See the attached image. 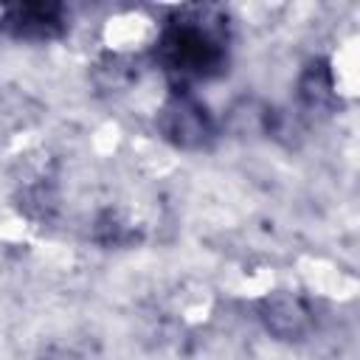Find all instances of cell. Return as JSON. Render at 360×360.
Returning a JSON list of instances; mask_svg holds the SVG:
<instances>
[{
    "instance_id": "6da1fadb",
    "label": "cell",
    "mask_w": 360,
    "mask_h": 360,
    "mask_svg": "<svg viewBox=\"0 0 360 360\" xmlns=\"http://www.w3.org/2000/svg\"><path fill=\"white\" fill-rule=\"evenodd\" d=\"M160 25L152 14L141 8H127L104 20L101 42L112 53V59H135L160 45Z\"/></svg>"
},
{
    "instance_id": "7a4b0ae2",
    "label": "cell",
    "mask_w": 360,
    "mask_h": 360,
    "mask_svg": "<svg viewBox=\"0 0 360 360\" xmlns=\"http://www.w3.org/2000/svg\"><path fill=\"white\" fill-rule=\"evenodd\" d=\"M3 14H6V11H3V8H0V20H3Z\"/></svg>"
}]
</instances>
